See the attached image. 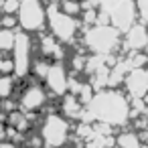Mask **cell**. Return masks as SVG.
<instances>
[{
    "mask_svg": "<svg viewBox=\"0 0 148 148\" xmlns=\"http://www.w3.org/2000/svg\"><path fill=\"white\" fill-rule=\"evenodd\" d=\"M126 91L134 99H144L148 95V69H134L128 73L126 81Z\"/></svg>",
    "mask_w": 148,
    "mask_h": 148,
    "instance_id": "9",
    "label": "cell"
},
{
    "mask_svg": "<svg viewBox=\"0 0 148 148\" xmlns=\"http://www.w3.org/2000/svg\"><path fill=\"white\" fill-rule=\"evenodd\" d=\"M79 27L81 23L73 16H67L65 12H61V8L57 4H49L47 6V29L49 35L55 37L63 47L75 43L77 35H79Z\"/></svg>",
    "mask_w": 148,
    "mask_h": 148,
    "instance_id": "3",
    "label": "cell"
},
{
    "mask_svg": "<svg viewBox=\"0 0 148 148\" xmlns=\"http://www.w3.org/2000/svg\"><path fill=\"white\" fill-rule=\"evenodd\" d=\"M33 39L29 33H16L14 37V47H12V75L16 79H27L31 75V65H33Z\"/></svg>",
    "mask_w": 148,
    "mask_h": 148,
    "instance_id": "6",
    "label": "cell"
},
{
    "mask_svg": "<svg viewBox=\"0 0 148 148\" xmlns=\"http://www.w3.org/2000/svg\"><path fill=\"white\" fill-rule=\"evenodd\" d=\"M21 8V0H4L0 4V14H16Z\"/></svg>",
    "mask_w": 148,
    "mask_h": 148,
    "instance_id": "15",
    "label": "cell"
},
{
    "mask_svg": "<svg viewBox=\"0 0 148 148\" xmlns=\"http://www.w3.org/2000/svg\"><path fill=\"white\" fill-rule=\"evenodd\" d=\"M18 27L23 33H45L47 29V6L43 0H21V8L16 12Z\"/></svg>",
    "mask_w": 148,
    "mask_h": 148,
    "instance_id": "5",
    "label": "cell"
},
{
    "mask_svg": "<svg viewBox=\"0 0 148 148\" xmlns=\"http://www.w3.org/2000/svg\"><path fill=\"white\" fill-rule=\"evenodd\" d=\"M83 106H81V101L75 97V95H71V93H67V95H63L61 97V116L69 122V120H81V116H83Z\"/></svg>",
    "mask_w": 148,
    "mask_h": 148,
    "instance_id": "11",
    "label": "cell"
},
{
    "mask_svg": "<svg viewBox=\"0 0 148 148\" xmlns=\"http://www.w3.org/2000/svg\"><path fill=\"white\" fill-rule=\"evenodd\" d=\"M136 14L142 18V25H148V0H136Z\"/></svg>",
    "mask_w": 148,
    "mask_h": 148,
    "instance_id": "16",
    "label": "cell"
},
{
    "mask_svg": "<svg viewBox=\"0 0 148 148\" xmlns=\"http://www.w3.org/2000/svg\"><path fill=\"white\" fill-rule=\"evenodd\" d=\"M14 37H16V31L0 29V55H4V53H12Z\"/></svg>",
    "mask_w": 148,
    "mask_h": 148,
    "instance_id": "14",
    "label": "cell"
},
{
    "mask_svg": "<svg viewBox=\"0 0 148 148\" xmlns=\"http://www.w3.org/2000/svg\"><path fill=\"white\" fill-rule=\"evenodd\" d=\"M116 146L118 148H140V136L136 132H122L116 138Z\"/></svg>",
    "mask_w": 148,
    "mask_h": 148,
    "instance_id": "13",
    "label": "cell"
},
{
    "mask_svg": "<svg viewBox=\"0 0 148 148\" xmlns=\"http://www.w3.org/2000/svg\"><path fill=\"white\" fill-rule=\"evenodd\" d=\"M126 49L130 53H140L148 45V29L144 25H134L130 31H126Z\"/></svg>",
    "mask_w": 148,
    "mask_h": 148,
    "instance_id": "10",
    "label": "cell"
},
{
    "mask_svg": "<svg viewBox=\"0 0 148 148\" xmlns=\"http://www.w3.org/2000/svg\"><path fill=\"white\" fill-rule=\"evenodd\" d=\"M83 45L93 55L110 57L116 49H120V33L112 25H95L85 29Z\"/></svg>",
    "mask_w": 148,
    "mask_h": 148,
    "instance_id": "2",
    "label": "cell"
},
{
    "mask_svg": "<svg viewBox=\"0 0 148 148\" xmlns=\"http://www.w3.org/2000/svg\"><path fill=\"white\" fill-rule=\"evenodd\" d=\"M130 116H132V108L124 91L101 89L87 103V112L83 110L81 122L91 124L93 120H97L99 124H108V126H124L128 124Z\"/></svg>",
    "mask_w": 148,
    "mask_h": 148,
    "instance_id": "1",
    "label": "cell"
},
{
    "mask_svg": "<svg viewBox=\"0 0 148 148\" xmlns=\"http://www.w3.org/2000/svg\"><path fill=\"white\" fill-rule=\"evenodd\" d=\"M43 81L47 85L45 87L47 93L51 91L55 97H63L69 91V75H67V69H65L63 63H51Z\"/></svg>",
    "mask_w": 148,
    "mask_h": 148,
    "instance_id": "8",
    "label": "cell"
},
{
    "mask_svg": "<svg viewBox=\"0 0 148 148\" xmlns=\"http://www.w3.org/2000/svg\"><path fill=\"white\" fill-rule=\"evenodd\" d=\"M2 2H4V0H0V4H2Z\"/></svg>",
    "mask_w": 148,
    "mask_h": 148,
    "instance_id": "19",
    "label": "cell"
},
{
    "mask_svg": "<svg viewBox=\"0 0 148 148\" xmlns=\"http://www.w3.org/2000/svg\"><path fill=\"white\" fill-rule=\"evenodd\" d=\"M16 85H18V79L14 75H2L0 77V101L12 99V95L16 93Z\"/></svg>",
    "mask_w": 148,
    "mask_h": 148,
    "instance_id": "12",
    "label": "cell"
},
{
    "mask_svg": "<svg viewBox=\"0 0 148 148\" xmlns=\"http://www.w3.org/2000/svg\"><path fill=\"white\" fill-rule=\"evenodd\" d=\"M0 148H16V144H14V142L4 140V142H0Z\"/></svg>",
    "mask_w": 148,
    "mask_h": 148,
    "instance_id": "17",
    "label": "cell"
},
{
    "mask_svg": "<svg viewBox=\"0 0 148 148\" xmlns=\"http://www.w3.org/2000/svg\"><path fill=\"white\" fill-rule=\"evenodd\" d=\"M71 2H79V4H81V2H83V0H71Z\"/></svg>",
    "mask_w": 148,
    "mask_h": 148,
    "instance_id": "18",
    "label": "cell"
},
{
    "mask_svg": "<svg viewBox=\"0 0 148 148\" xmlns=\"http://www.w3.org/2000/svg\"><path fill=\"white\" fill-rule=\"evenodd\" d=\"M47 99H49L47 89L35 81V83H29L23 87L18 99H16V106H18V112H23V114H37L47 106Z\"/></svg>",
    "mask_w": 148,
    "mask_h": 148,
    "instance_id": "7",
    "label": "cell"
},
{
    "mask_svg": "<svg viewBox=\"0 0 148 148\" xmlns=\"http://www.w3.org/2000/svg\"><path fill=\"white\" fill-rule=\"evenodd\" d=\"M69 136H71V124L61 114L45 116L41 124V134H39L45 148H63L69 142Z\"/></svg>",
    "mask_w": 148,
    "mask_h": 148,
    "instance_id": "4",
    "label": "cell"
}]
</instances>
